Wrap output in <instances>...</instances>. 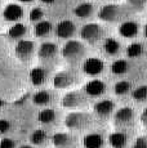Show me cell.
<instances>
[{"label":"cell","instance_id":"7402d4cb","mask_svg":"<svg viewBox=\"0 0 147 148\" xmlns=\"http://www.w3.org/2000/svg\"><path fill=\"white\" fill-rule=\"evenodd\" d=\"M53 30V26L49 21H41L36 22L35 27H34V34H35L36 38H47Z\"/></svg>","mask_w":147,"mask_h":148},{"label":"cell","instance_id":"60d3db41","mask_svg":"<svg viewBox=\"0 0 147 148\" xmlns=\"http://www.w3.org/2000/svg\"><path fill=\"white\" fill-rule=\"evenodd\" d=\"M1 106H4V101H3V99H0V107Z\"/></svg>","mask_w":147,"mask_h":148},{"label":"cell","instance_id":"4fadbf2b","mask_svg":"<svg viewBox=\"0 0 147 148\" xmlns=\"http://www.w3.org/2000/svg\"><path fill=\"white\" fill-rule=\"evenodd\" d=\"M115 102L111 99H102V101H98L94 104V113L98 116L100 119H107L111 115H114L115 110Z\"/></svg>","mask_w":147,"mask_h":148},{"label":"cell","instance_id":"f546056e","mask_svg":"<svg viewBox=\"0 0 147 148\" xmlns=\"http://www.w3.org/2000/svg\"><path fill=\"white\" fill-rule=\"evenodd\" d=\"M48 138V134L47 132L43 129H36L35 132L31 134L30 136V140L32 144H35V146H39V144H43L45 140H47Z\"/></svg>","mask_w":147,"mask_h":148},{"label":"cell","instance_id":"4dcf8cb0","mask_svg":"<svg viewBox=\"0 0 147 148\" xmlns=\"http://www.w3.org/2000/svg\"><path fill=\"white\" fill-rule=\"evenodd\" d=\"M126 5L134 13L143 12L147 7V0H126Z\"/></svg>","mask_w":147,"mask_h":148},{"label":"cell","instance_id":"d6986e66","mask_svg":"<svg viewBox=\"0 0 147 148\" xmlns=\"http://www.w3.org/2000/svg\"><path fill=\"white\" fill-rule=\"evenodd\" d=\"M94 5L89 1H85V3H81V4L76 5L75 9H74V14H75L78 18L80 19H88L93 16L94 13Z\"/></svg>","mask_w":147,"mask_h":148},{"label":"cell","instance_id":"cb8c5ba5","mask_svg":"<svg viewBox=\"0 0 147 148\" xmlns=\"http://www.w3.org/2000/svg\"><path fill=\"white\" fill-rule=\"evenodd\" d=\"M26 34H27L26 25L18 23V22H16V23L8 30V36L14 39V40H21V38H23Z\"/></svg>","mask_w":147,"mask_h":148},{"label":"cell","instance_id":"836d02e7","mask_svg":"<svg viewBox=\"0 0 147 148\" xmlns=\"http://www.w3.org/2000/svg\"><path fill=\"white\" fill-rule=\"evenodd\" d=\"M0 148H16V142L10 138H3L0 140Z\"/></svg>","mask_w":147,"mask_h":148},{"label":"cell","instance_id":"2e32d148","mask_svg":"<svg viewBox=\"0 0 147 148\" xmlns=\"http://www.w3.org/2000/svg\"><path fill=\"white\" fill-rule=\"evenodd\" d=\"M109 143L112 148H126L129 143V135L124 130H116L109 135Z\"/></svg>","mask_w":147,"mask_h":148},{"label":"cell","instance_id":"d4e9b609","mask_svg":"<svg viewBox=\"0 0 147 148\" xmlns=\"http://www.w3.org/2000/svg\"><path fill=\"white\" fill-rule=\"evenodd\" d=\"M38 119L41 124H53L57 120V112L53 108H44L39 112Z\"/></svg>","mask_w":147,"mask_h":148},{"label":"cell","instance_id":"603a6c76","mask_svg":"<svg viewBox=\"0 0 147 148\" xmlns=\"http://www.w3.org/2000/svg\"><path fill=\"white\" fill-rule=\"evenodd\" d=\"M129 70H131V63L126 59H116L111 64V72L117 76L125 75L129 72Z\"/></svg>","mask_w":147,"mask_h":148},{"label":"cell","instance_id":"3957f363","mask_svg":"<svg viewBox=\"0 0 147 148\" xmlns=\"http://www.w3.org/2000/svg\"><path fill=\"white\" fill-rule=\"evenodd\" d=\"M93 124V117L88 112L74 111L70 112L65 119V125L70 130H83L89 127Z\"/></svg>","mask_w":147,"mask_h":148},{"label":"cell","instance_id":"ac0fdd59","mask_svg":"<svg viewBox=\"0 0 147 148\" xmlns=\"http://www.w3.org/2000/svg\"><path fill=\"white\" fill-rule=\"evenodd\" d=\"M104 144V138L100 133H89L83 138L84 148H102Z\"/></svg>","mask_w":147,"mask_h":148},{"label":"cell","instance_id":"8992f818","mask_svg":"<svg viewBox=\"0 0 147 148\" xmlns=\"http://www.w3.org/2000/svg\"><path fill=\"white\" fill-rule=\"evenodd\" d=\"M87 104V94L85 93L78 92V90H71L66 93L62 98V106L65 108H80Z\"/></svg>","mask_w":147,"mask_h":148},{"label":"cell","instance_id":"ba28073f","mask_svg":"<svg viewBox=\"0 0 147 148\" xmlns=\"http://www.w3.org/2000/svg\"><path fill=\"white\" fill-rule=\"evenodd\" d=\"M16 57L22 62H29L35 53V42L32 40H19L14 48Z\"/></svg>","mask_w":147,"mask_h":148},{"label":"cell","instance_id":"f1b7e54d","mask_svg":"<svg viewBox=\"0 0 147 148\" xmlns=\"http://www.w3.org/2000/svg\"><path fill=\"white\" fill-rule=\"evenodd\" d=\"M132 98L137 103H146L147 102V85H139L132 90Z\"/></svg>","mask_w":147,"mask_h":148},{"label":"cell","instance_id":"7bdbcfd3","mask_svg":"<svg viewBox=\"0 0 147 148\" xmlns=\"http://www.w3.org/2000/svg\"><path fill=\"white\" fill-rule=\"evenodd\" d=\"M146 56H147V52H146Z\"/></svg>","mask_w":147,"mask_h":148},{"label":"cell","instance_id":"8d00e7d4","mask_svg":"<svg viewBox=\"0 0 147 148\" xmlns=\"http://www.w3.org/2000/svg\"><path fill=\"white\" fill-rule=\"evenodd\" d=\"M40 1L43 3V4H47V5H48V4H53L56 0H40Z\"/></svg>","mask_w":147,"mask_h":148},{"label":"cell","instance_id":"8fae6325","mask_svg":"<svg viewBox=\"0 0 147 148\" xmlns=\"http://www.w3.org/2000/svg\"><path fill=\"white\" fill-rule=\"evenodd\" d=\"M52 142L56 148H76L78 146V139L70 133H56Z\"/></svg>","mask_w":147,"mask_h":148},{"label":"cell","instance_id":"f35d334b","mask_svg":"<svg viewBox=\"0 0 147 148\" xmlns=\"http://www.w3.org/2000/svg\"><path fill=\"white\" fill-rule=\"evenodd\" d=\"M18 1L19 3H26V4H27V3H32L34 0H18Z\"/></svg>","mask_w":147,"mask_h":148},{"label":"cell","instance_id":"9c48e42d","mask_svg":"<svg viewBox=\"0 0 147 148\" xmlns=\"http://www.w3.org/2000/svg\"><path fill=\"white\" fill-rule=\"evenodd\" d=\"M106 92H107L106 82L100 80V79H92V80H89L84 85V93L87 94V97H90V98L102 97Z\"/></svg>","mask_w":147,"mask_h":148},{"label":"cell","instance_id":"44dd1931","mask_svg":"<svg viewBox=\"0 0 147 148\" xmlns=\"http://www.w3.org/2000/svg\"><path fill=\"white\" fill-rule=\"evenodd\" d=\"M30 80L35 86L43 85L47 81V70L43 67H34L30 72Z\"/></svg>","mask_w":147,"mask_h":148},{"label":"cell","instance_id":"7c38bea8","mask_svg":"<svg viewBox=\"0 0 147 148\" xmlns=\"http://www.w3.org/2000/svg\"><path fill=\"white\" fill-rule=\"evenodd\" d=\"M76 32V26L71 19H63V21H59L56 26V35L59 39H65V40H69L71 39Z\"/></svg>","mask_w":147,"mask_h":148},{"label":"cell","instance_id":"30bf717a","mask_svg":"<svg viewBox=\"0 0 147 148\" xmlns=\"http://www.w3.org/2000/svg\"><path fill=\"white\" fill-rule=\"evenodd\" d=\"M117 32L124 39H134L139 34V23L133 19H125L119 25Z\"/></svg>","mask_w":147,"mask_h":148},{"label":"cell","instance_id":"9a60e30c","mask_svg":"<svg viewBox=\"0 0 147 148\" xmlns=\"http://www.w3.org/2000/svg\"><path fill=\"white\" fill-rule=\"evenodd\" d=\"M75 82V75L70 71H59L53 77V86L57 89H66L74 85Z\"/></svg>","mask_w":147,"mask_h":148},{"label":"cell","instance_id":"484cf974","mask_svg":"<svg viewBox=\"0 0 147 148\" xmlns=\"http://www.w3.org/2000/svg\"><path fill=\"white\" fill-rule=\"evenodd\" d=\"M52 101V94L48 90H39L32 95V102L36 106H47Z\"/></svg>","mask_w":147,"mask_h":148},{"label":"cell","instance_id":"e575fe53","mask_svg":"<svg viewBox=\"0 0 147 148\" xmlns=\"http://www.w3.org/2000/svg\"><path fill=\"white\" fill-rule=\"evenodd\" d=\"M10 129V122L5 119H0V134H5Z\"/></svg>","mask_w":147,"mask_h":148},{"label":"cell","instance_id":"83f0119b","mask_svg":"<svg viewBox=\"0 0 147 148\" xmlns=\"http://www.w3.org/2000/svg\"><path fill=\"white\" fill-rule=\"evenodd\" d=\"M145 52V48H143L142 42H138V41H133L128 45L126 48V56L129 58H138L141 57Z\"/></svg>","mask_w":147,"mask_h":148},{"label":"cell","instance_id":"6da1fadb","mask_svg":"<svg viewBox=\"0 0 147 148\" xmlns=\"http://www.w3.org/2000/svg\"><path fill=\"white\" fill-rule=\"evenodd\" d=\"M134 13L128 5L116 4V3H110L104 4L98 10V18L107 23H121L125 19H129V16Z\"/></svg>","mask_w":147,"mask_h":148},{"label":"cell","instance_id":"ffe728a7","mask_svg":"<svg viewBox=\"0 0 147 148\" xmlns=\"http://www.w3.org/2000/svg\"><path fill=\"white\" fill-rule=\"evenodd\" d=\"M103 50L107 56L115 57L120 53L121 44H120V41L116 40L115 38H106L103 40Z\"/></svg>","mask_w":147,"mask_h":148},{"label":"cell","instance_id":"74e56055","mask_svg":"<svg viewBox=\"0 0 147 148\" xmlns=\"http://www.w3.org/2000/svg\"><path fill=\"white\" fill-rule=\"evenodd\" d=\"M143 35H145V38L147 39V23L143 26Z\"/></svg>","mask_w":147,"mask_h":148},{"label":"cell","instance_id":"277c9868","mask_svg":"<svg viewBox=\"0 0 147 148\" xmlns=\"http://www.w3.org/2000/svg\"><path fill=\"white\" fill-rule=\"evenodd\" d=\"M114 125L120 130L129 129L135 122V111L129 106H124L114 112Z\"/></svg>","mask_w":147,"mask_h":148},{"label":"cell","instance_id":"b9f144b4","mask_svg":"<svg viewBox=\"0 0 147 148\" xmlns=\"http://www.w3.org/2000/svg\"><path fill=\"white\" fill-rule=\"evenodd\" d=\"M1 7H3V0H0V10H1Z\"/></svg>","mask_w":147,"mask_h":148},{"label":"cell","instance_id":"e0dca14e","mask_svg":"<svg viewBox=\"0 0 147 148\" xmlns=\"http://www.w3.org/2000/svg\"><path fill=\"white\" fill-rule=\"evenodd\" d=\"M57 53H58L57 44H54V42H52V41H45V42H43V44L40 45V48H39V50H38L39 58L44 59V61L54 58V57L57 56Z\"/></svg>","mask_w":147,"mask_h":148},{"label":"cell","instance_id":"d6a6232c","mask_svg":"<svg viewBox=\"0 0 147 148\" xmlns=\"http://www.w3.org/2000/svg\"><path fill=\"white\" fill-rule=\"evenodd\" d=\"M132 148H147V133L135 138V140L132 144Z\"/></svg>","mask_w":147,"mask_h":148},{"label":"cell","instance_id":"5b68a950","mask_svg":"<svg viewBox=\"0 0 147 148\" xmlns=\"http://www.w3.org/2000/svg\"><path fill=\"white\" fill-rule=\"evenodd\" d=\"M104 28L100 23H87L81 27L80 30V38L83 41L88 44H97L104 38Z\"/></svg>","mask_w":147,"mask_h":148},{"label":"cell","instance_id":"5bb4252c","mask_svg":"<svg viewBox=\"0 0 147 148\" xmlns=\"http://www.w3.org/2000/svg\"><path fill=\"white\" fill-rule=\"evenodd\" d=\"M23 17V8L16 3H9L3 9V18L7 22H18Z\"/></svg>","mask_w":147,"mask_h":148},{"label":"cell","instance_id":"52a82bcc","mask_svg":"<svg viewBox=\"0 0 147 148\" xmlns=\"http://www.w3.org/2000/svg\"><path fill=\"white\" fill-rule=\"evenodd\" d=\"M83 71L90 77L100 76L104 71V62L98 57H89L83 62Z\"/></svg>","mask_w":147,"mask_h":148},{"label":"cell","instance_id":"ee69618b","mask_svg":"<svg viewBox=\"0 0 147 148\" xmlns=\"http://www.w3.org/2000/svg\"><path fill=\"white\" fill-rule=\"evenodd\" d=\"M54 148H56V147H54Z\"/></svg>","mask_w":147,"mask_h":148},{"label":"cell","instance_id":"ab89813d","mask_svg":"<svg viewBox=\"0 0 147 148\" xmlns=\"http://www.w3.org/2000/svg\"><path fill=\"white\" fill-rule=\"evenodd\" d=\"M19 148H32V147H31V146H27V144H25V146H21Z\"/></svg>","mask_w":147,"mask_h":148},{"label":"cell","instance_id":"1f68e13d","mask_svg":"<svg viewBox=\"0 0 147 148\" xmlns=\"http://www.w3.org/2000/svg\"><path fill=\"white\" fill-rule=\"evenodd\" d=\"M43 17H44V12H43V9H41V8L36 7V8H32V9H31V12H30V21L39 22V21H41V19H43Z\"/></svg>","mask_w":147,"mask_h":148},{"label":"cell","instance_id":"4316f807","mask_svg":"<svg viewBox=\"0 0 147 148\" xmlns=\"http://www.w3.org/2000/svg\"><path fill=\"white\" fill-rule=\"evenodd\" d=\"M132 90H133V86L129 80H120L114 85V93L119 97L129 94V93H132Z\"/></svg>","mask_w":147,"mask_h":148},{"label":"cell","instance_id":"7a4b0ae2","mask_svg":"<svg viewBox=\"0 0 147 148\" xmlns=\"http://www.w3.org/2000/svg\"><path fill=\"white\" fill-rule=\"evenodd\" d=\"M87 47L84 42L79 40L69 39L62 48V57L70 63H78L85 57Z\"/></svg>","mask_w":147,"mask_h":148},{"label":"cell","instance_id":"d590c367","mask_svg":"<svg viewBox=\"0 0 147 148\" xmlns=\"http://www.w3.org/2000/svg\"><path fill=\"white\" fill-rule=\"evenodd\" d=\"M139 122H141V125L143 126V129L147 130V107H145L142 111H141Z\"/></svg>","mask_w":147,"mask_h":148}]
</instances>
